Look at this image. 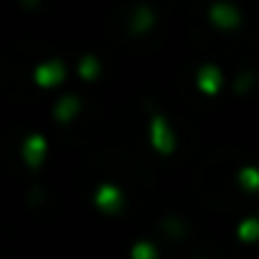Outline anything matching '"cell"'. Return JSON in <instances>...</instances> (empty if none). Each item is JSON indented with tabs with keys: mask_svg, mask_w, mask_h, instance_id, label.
Wrapping results in <instances>:
<instances>
[{
	"mask_svg": "<svg viewBox=\"0 0 259 259\" xmlns=\"http://www.w3.org/2000/svg\"><path fill=\"white\" fill-rule=\"evenodd\" d=\"M104 71H107V64L102 54L94 49H87L71 61V81L66 87H94L102 81Z\"/></svg>",
	"mask_w": 259,
	"mask_h": 259,
	"instance_id": "obj_5",
	"label": "cell"
},
{
	"mask_svg": "<svg viewBox=\"0 0 259 259\" xmlns=\"http://www.w3.org/2000/svg\"><path fill=\"white\" fill-rule=\"evenodd\" d=\"M246 23V13L239 0H208L203 8V26L219 36L239 33Z\"/></svg>",
	"mask_w": 259,
	"mask_h": 259,
	"instance_id": "obj_3",
	"label": "cell"
},
{
	"mask_svg": "<svg viewBox=\"0 0 259 259\" xmlns=\"http://www.w3.org/2000/svg\"><path fill=\"white\" fill-rule=\"evenodd\" d=\"M234 241L241 251H256L259 249V213L249 211L236 219L234 224Z\"/></svg>",
	"mask_w": 259,
	"mask_h": 259,
	"instance_id": "obj_6",
	"label": "cell"
},
{
	"mask_svg": "<svg viewBox=\"0 0 259 259\" xmlns=\"http://www.w3.org/2000/svg\"><path fill=\"white\" fill-rule=\"evenodd\" d=\"M145 148H148L145 158L168 160V158L178 155V150H181V130H178V122L168 112L158 109L148 117V122H145Z\"/></svg>",
	"mask_w": 259,
	"mask_h": 259,
	"instance_id": "obj_1",
	"label": "cell"
},
{
	"mask_svg": "<svg viewBox=\"0 0 259 259\" xmlns=\"http://www.w3.org/2000/svg\"><path fill=\"white\" fill-rule=\"evenodd\" d=\"M127 259H163V246L155 239L140 236L127 246Z\"/></svg>",
	"mask_w": 259,
	"mask_h": 259,
	"instance_id": "obj_7",
	"label": "cell"
},
{
	"mask_svg": "<svg viewBox=\"0 0 259 259\" xmlns=\"http://www.w3.org/2000/svg\"><path fill=\"white\" fill-rule=\"evenodd\" d=\"M54 153V140L46 130L31 127L18 138L16 145V158L21 163V176H36L46 168Z\"/></svg>",
	"mask_w": 259,
	"mask_h": 259,
	"instance_id": "obj_2",
	"label": "cell"
},
{
	"mask_svg": "<svg viewBox=\"0 0 259 259\" xmlns=\"http://www.w3.org/2000/svg\"><path fill=\"white\" fill-rule=\"evenodd\" d=\"M229 87L226 66L219 59H203L193 71V92L203 99H219Z\"/></svg>",
	"mask_w": 259,
	"mask_h": 259,
	"instance_id": "obj_4",
	"label": "cell"
}]
</instances>
